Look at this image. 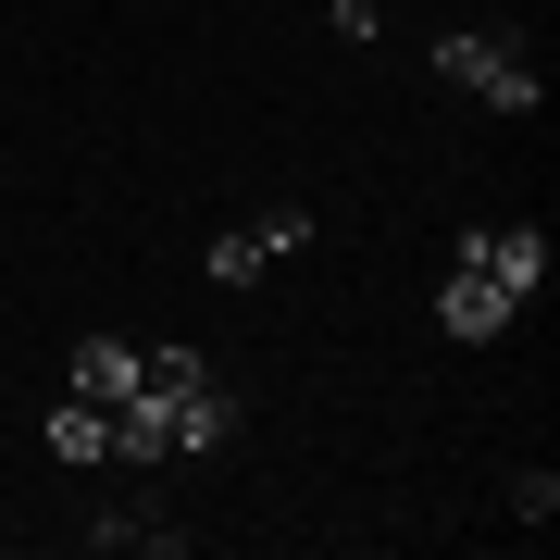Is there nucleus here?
<instances>
[{"mask_svg":"<svg viewBox=\"0 0 560 560\" xmlns=\"http://www.w3.org/2000/svg\"><path fill=\"white\" fill-rule=\"evenodd\" d=\"M138 386L162 399L175 448H224V436H237V386H224L200 349H138Z\"/></svg>","mask_w":560,"mask_h":560,"instance_id":"nucleus-1","label":"nucleus"},{"mask_svg":"<svg viewBox=\"0 0 560 560\" xmlns=\"http://www.w3.org/2000/svg\"><path fill=\"white\" fill-rule=\"evenodd\" d=\"M436 88H474L486 113H536V62H523L499 25H448L436 38Z\"/></svg>","mask_w":560,"mask_h":560,"instance_id":"nucleus-2","label":"nucleus"},{"mask_svg":"<svg viewBox=\"0 0 560 560\" xmlns=\"http://www.w3.org/2000/svg\"><path fill=\"white\" fill-rule=\"evenodd\" d=\"M448 261L499 275L511 300H536V287H548V237H536V224H460V249H448Z\"/></svg>","mask_w":560,"mask_h":560,"instance_id":"nucleus-3","label":"nucleus"},{"mask_svg":"<svg viewBox=\"0 0 560 560\" xmlns=\"http://www.w3.org/2000/svg\"><path fill=\"white\" fill-rule=\"evenodd\" d=\"M436 324H448L460 349H486V337H511V324H523V300H511L499 275H474V261H448V287H436Z\"/></svg>","mask_w":560,"mask_h":560,"instance_id":"nucleus-4","label":"nucleus"},{"mask_svg":"<svg viewBox=\"0 0 560 560\" xmlns=\"http://www.w3.org/2000/svg\"><path fill=\"white\" fill-rule=\"evenodd\" d=\"M38 436H50V460H113V411H101V399H75V386H62Z\"/></svg>","mask_w":560,"mask_h":560,"instance_id":"nucleus-5","label":"nucleus"},{"mask_svg":"<svg viewBox=\"0 0 560 560\" xmlns=\"http://www.w3.org/2000/svg\"><path fill=\"white\" fill-rule=\"evenodd\" d=\"M75 399H101V411L138 399V349H125V337H88V349H75Z\"/></svg>","mask_w":560,"mask_h":560,"instance_id":"nucleus-6","label":"nucleus"},{"mask_svg":"<svg viewBox=\"0 0 560 560\" xmlns=\"http://www.w3.org/2000/svg\"><path fill=\"white\" fill-rule=\"evenodd\" d=\"M88 548H150V560H175L187 523H175V511H101V523H88Z\"/></svg>","mask_w":560,"mask_h":560,"instance_id":"nucleus-7","label":"nucleus"},{"mask_svg":"<svg viewBox=\"0 0 560 560\" xmlns=\"http://www.w3.org/2000/svg\"><path fill=\"white\" fill-rule=\"evenodd\" d=\"M261 275H275L261 224H224V237H212V287H261Z\"/></svg>","mask_w":560,"mask_h":560,"instance_id":"nucleus-8","label":"nucleus"}]
</instances>
